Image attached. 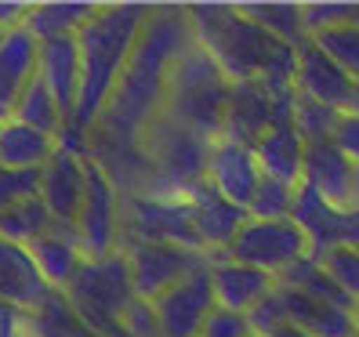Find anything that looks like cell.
<instances>
[{
  "instance_id": "1",
  "label": "cell",
  "mask_w": 359,
  "mask_h": 337,
  "mask_svg": "<svg viewBox=\"0 0 359 337\" xmlns=\"http://www.w3.org/2000/svg\"><path fill=\"white\" fill-rule=\"evenodd\" d=\"M189 44H196L193 22L182 4H153V15L145 22L138 44L123 66V76L105 105L98 128L88 135L105 145L135 149L142 145L145 128L163 113L167 105V83H171L175 62L185 55Z\"/></svg>"
},
{
  "instance_id": "2",
  "label": "cell",
  "mask_w": 359,
  "mask_h": 337,
  "mask_svg": "<svg viewBox=\"0 0 359 337\" xmlns=\"http://www.w3.org/2000/svg\"><path fill=\"white\" fill-rule=\"evenodd\" d=\"M153 15V4H102L98 15L76 33L80 40V105L62 135V149L88 156V135L109 105L123 66Z\"/></svg>"
},
{
  "instance_id": "3",
  "label": "cell",
  "mask_w": 359,
  "mask_h": 337,
  "mask_svg": "<svg viewBox=\"0 0 359 337\" xmlns=\"http://www.w3.org/2000/svg\"><path fill=\"white\" fill-rule=\"evenodd\" d=\"M193 22L196 44L222 66L232 83L262 80L269 58L280 51L283 40L262 29L240 4H185Z\"/></svg>"
},
{
  "instance_id": "4",
  "label": "cell",
  "mask_w": 359,
  "mask_h": 337,
  "mask_svg": "<svg viewBox=\"0 0 359 337\" xmlns=\"http://www.w3.org/2000/svg\"><path fill=\"white\" fill-rule=\"evenodd\" d=\"M229 102H232V80L200 44H189L171 69L163 113L185 123L189 131L203 135L207 142H218L225 135Z\"/></svg>"
},
{
  "instance_id": "5",
  "label": "cell",
  "mask_w": 359,
  "mask_h": 337,
  "mask_svg": "<svg viewBox=\"0 0 359 337\" xmlns=\"http://www.w3.org/2000/svg\"><path fill=\"white\" fill-rule=\"evenodd\" d=\"M66 298L76 305V312L88 319L95 333L120 326L128 305L138 298L128 258L120 250L109 258H83V265L76 268V276L66 287Z\"/></svg>"
},
{
  "instance_id": "6",
  "label": "cell",
  "mask_w": 359,
  "mask_h": 337,
  "mask_svg": "<svg viewBox=\"0 0 359 337\" xmlns=\"http://www.w3.org/2000/svg\"><path fill=\"white\" fill-rule=\"evenodd\" d=\"M210 145L215 142L189 131L185 123L171 120L167 113H160L142 135V153L153 163V178L163 185H175V188H185V185L207 178Z\"/></svg>"
},
{
  "instance_id": "7",
  "label": "cell",
  "mask_w": 359,
  "mask_h": 337,
  "mask_svg": "<svg viewBox=\"0 0 359 337\" xmlns=\"http://www.w3.org/2000/svg\"><path fill=\"white\" fill-rule=\"evenodd\" d=\"M222 254L240 261V265L262 268V272L280 280L287 268H294L302 258L312 254V247H309V236L302 233V225L294 218H283V221L247 218V225L240 228L236 240H232Z\"/></svg>"
},
{
  "instance_id": "8",
  "label": "cell",
  "mask_w": 359,
  "mask_h": 337,
  "mask_svg": "<svg viewBox=\"0 0 359 337\" xmlns=\"http://www.w3.org/2000/svg\"><path fill=\"white\" fill-rule=\"evenodd\" d=\"M123 228V196L116 181L105 174V167L88 156V193L76 214V236L83 258H109L120 250Z\"/></svg>"
},
{
  "instance_id": "9",
  "label": "cell",
  "mask_w": 359,
  "mask_h": 337,
  "mask_svg": "<svg viewBox=\"0 0 359 337\" xmlns=\"http://www.w3.org/2000/svg\"><path fill=\"white\" fill-rule=\"evenodd\" d=\"M120 254L131 265L135 294L145 301H156L160 294L178 287L182 280H189L193 272H200L210 261L207 254H193V250H185V247L145 243V240H120Z\"/></svg>"
},
{
  "instance_id": "10",
  "label": "cell",
  "mask_w": 359,
  "mask_h": 337,
  "mask_svg": "<svg viewBox=\"0 0 359 337\" xmlns=\"http://www.w3.org/2000/svg\"><path fill=\"white\" fill-rule=\"evenodd\" d=\"M294 102H298V91L276 95V91H269L262 80L232 83V102H229V116H225V135L222 138H236L243 145H258L265 131H272L276 123L294 120Z\"/></svg>"
},
{
  "instance_id": "11",
  "label": "cell",
  "mask_w": 359,
  "mask_h": 337,
  "mask_svg": "<svg viewBox=\"0 0 359 337\" xmlns=\"http://www.w3.org/2000/svg\"><path fill=\"white\" fill-rule=\"evenodd\" d=\"M215 308L218 301H215V287H210V261L156 298L163 337H200Z\"/></svg>"
},
{
  "instance_id": "12",
  "label": "cell",
  "mask_w": 359,
  "mask_h": 337,
  "mask_svg": "<svg viewBox=\"0 0 359 337\" xmlns=\"http://www.w3.org/2000/svg\"><path fill=\"white\" fill-rule=\"evenodd\" d=\"M262 163L255 156V145H243L236 138H218L210 145V160H207V181L218 193L236 203V207H250L258 185H262Z\"/></svg>"
},
{
  "instance_id": "13",
  "label": "cell",
  "mask_w": 359,
  "mask_h": 337,
  "mask_svg": "<svg viewBox=\"0 0 359 337\" xmlns=\"http://www.w3.org/2000/svg\"><path fill=\"white\" fill-rule=\"evenodd\" d=\"M355 88L359 83L337 66L316 40H309L305 48H298V80H294V91H298L302 98L323 102L337 113H348L352 98H355Z\"/></svg>"
},
{
  "instance_id": "14",
  "label": "cell",
  "mask_w": 359,
  "mask_h": 337,
  "mask_svg": "<svg viewBox=\"0 0 359 337\" xmlns=\"http://www.w3.org/2000/svg\"><path fill=\"white\" fill-rule=\"evenodd\" d=\"M185 203H189V210H193L196 233H200V240L207 243L210 254H222V250L236 240L240 228L247 225V218H250L243 207L229 203L207 178L185 185Z\"/></svg>"
},
{
  "instance_id": "15",
  "label": "cell",
  "mask_w": 359,
  "mask_h": 337,
  "mask_svg": "<svg viewBox=\"0 0 359 337\" xmlns=\"http://www.w3.org/2000/svg\"><path fill=\"white\" fill-rule=\"evenodd\" d=\"M210 287H215L218 308L250 315L276 290V276H269L262 268H250V265H240L225 254H210Z\"/></svg>"
},
{
  "instance_id": "16",
  "label": "cell",
  "mask_w": 359,
  "mask_h": 337,
  "mask_svg": "<svg viewBox=\"0 0 359 337\" xmlns=\"http://www.w3.org/2000/svg\"><path fill=\"white\" fill-rule=\"evenodd\" d=\"M83 193H88V156L58 149L40 171V200L48 203L55 221H76Z\"/></svg>"
},
{
  "instance_id": "17",
  "label": "cell",
  "mask_w": 359,
  "mask_h": 337,
  "mask_svg": "<svg viewBox=\"0 0 359 337\" xmlns=\"http://www.w3.org/2000/svg\"><path fill=\"white\" fill-rule=\"evenodd\" d=\"M51 294L55 290L48 287L44 276H40L29 247L0 236V305H15L22 312H33V308L44 305Z\"/></svg>"
},
{
  "instance_id": "18",
  "label": "cell",
  "mask_w": 359,
  "mask_h": 337,
  "mask_svg": "<svg viewBox=\"0 0 359 337\" xmlns=\"http://www.w3.org/2000/svg\"><path fill=\"white\" fill-rule=\"evenodd\" d=\"M345 214L348 207H334L330 200H323L316 188H309L305 181L298 185V196H294V221L302 225V233L309 236L312 258L323 261L330 250L345 247Z\"/></svg>"
},
{
  "instance_id": "19",
  "label": "cell",
  "mask_w": 359,
  "mask_h": 337,
  "mask_svg": "<svg viewBox=\"0 0 359 337\" xmlns=\"http://www.w3.org/2000/svg\"><path fill=\"white\" fill-rule=\"evenodd\" d=\"M302 181L316 188L323 200L334 207H352V181H355V163L341 153V145L330 142H312L305 145V171Z\"/></svg>"
},
{
  "instance_id": "20",
  "label": "cell",
  "mask_w": 359,
  "mask_h": 337,
  "mask_svg": "<svg viewBox=\"0 0 359 337\" xmlns=\"http://www.w3.org/2000/svg\"><path fill=\"white\" fill-rule=\"evenodd\" d=\"M36 76L51 88V95L58 98L62 113L76 116V105H80V40L76 36H51V40H40V66Z\"/></svg>"
},
{
  "instance_id": "21",
  "label": "cell",
  "mask_w": 359,
  "mask_h": 337,
  "mask_svg": "<svg viewBox=\"0 0 359 337\" xmlns=\"http://www.w3.org/2000/svg\"><path fill=\"white\" fill-rule=\"evenodd\" d=\"M280 298H283L290 326H298L312 337H359V312H352V308L309 298V294L287 290V287H280Z\"/></svg>"
},
{
  "instance_id": "22",
  "label": "cell",
  "mask_w": 359,
  "mask_h": 337,
  "mask_svg": "<svg viewBox=\"0 0 359 337\" xmlns=\"http://www.w3.org/2000/svg\"><path fill=\"white\" fill-rule=\"evenodd\" d=\"M36 66H40V40L26 26L0 29V105L8 109V116L18 95L36 80Z\"/></svg>"
},
{
  "instance_id": "23",
  "label": "cell",
  "mask_w": 359,
  "mask_h": 337,
  "mask_svg": "<svg viewBox=\"0 0 359 337\" xmlns=\"http://www.w3.org/2000/svg\"><path fill=\"white\" fill-rule=\"evenodd\" d=\"M29 254L40 268V276L48 280L51 290H66L69 280L76 276V268L83 265V250L76 236V221H55L51 233L29 243Z\"/></svg>"
},
{
  "instance_id": "24",
  "label": "cell",
  "mask_w": 359,
  "mask_h": 337,
  "mask_svg": "<svg viewBox=\"0 0 359 337\" xmlns=\"http://www.w3.org/2000/svg\"><path fill=\"white\" fill-rule=\"evenodd\" d=\"M255 156L262 163L265 178H276L287 185H302V171H305V138L298 135L294 120L276 123L272 131L262 135V142L255 145Z\"/></svg>"
},
{
  "instance_id": "25",
  "label": "cell",
  "mask_w": 359,
  "mask_h": 337,
  "mask_svg": "<svg viewBox=\"0 0 359 337\" xmlns=\"http://www.w3.org/2000/svg\"><path fill=\"white\" fill-rule=\"evenodd\" d=\"M58 149V138L26 128L11 116L0 120V167H8V171H44Z\"/></svg>"
},
{
  "instance_id": "26",
  "label": "cell",
  "mask_w": 359,
  "mask_h": 337,
  "mask_svg": "<svg viewBox=\"0 0 359 337\" xmlns=\"http://www.w3.org/2000/svg\"><path fill=\"white\" fill-rule=\"evenodd\" d=\"M26 337H98V333L66 298V290H55L40 308L26 312Z\"/></svg>"
},
{
  "instance_id": "27",
  "label": "cell",
  "mask_w": 359,
  "mask_h": 337,
  "mask_svg": "<svg viewBox=\"0 0 359 337\" xmlns=\"http://www.w3.org/2000/svg\"><path fill=\"white\" fill-rule=\"evenodd\" d=\"M11 120H18V123H26V128H36V131L58 138V145H62V135H66V128H69V116L62 113L58 98L51 95V88H48L40 76L29 83L22 95H18V102L11 105Z\"/></svg>"
},
{
  "instance_id": "28",
  "label": "cell",
  "mask_w": 359,
  "mask_h": 337,
  "mask_svg": "<svg viewBox=\"0 0 359 337\" xmlns=\"http://www.w3.org/2000/svg\"><path fill=\"white\" fill-rule=\"evenodd\" d=\"M102 4H83V0H73V4H29L26 15V29L36 40H51V36H76L83 26L98 15Z\"/></svg>"
},
{
  "instance_id": "29",
  "label": "cell",
  "mask_w": 359,
  "mask_h": 337,
  "mask_svg": "<svg viewBox=\"0 0 359 337\" xmlns=\"http://www.w3.org/2000/svg\"><path fill=\"white\" fill-rule=\"evenodd\" d=\"M240 8L262 29H269L272 36L290 48H305L312 40V33L305 26V4H240Z\"/></svg>"
},
{
  "instance_id": "30",
  "label": "cell",
  "mask_w": 359,
  "mask_h": 337,
  "mask_svg": "<svg viewBox=\"0 0 359 337\" xmlns=\"http://www.w3.org/2000/svg\"><path fill=\"white\" fill-rule=\"evenodd\" d=\"M51 228H55V214L40 196H29V200L15 203L0 214V236L11 240V243H22V247H29L33 240L51 233Z\"/></svg>"
},
{
  "instance_id": "31",
  "label": "cell",
  "mask_w": 359,
  "mask_h": 337,
  "mask_svg": "<svg viewBox=\"0 0 359 337\" xmlns=\"http://www.w3.org/2000/svg\"><path fill=\"white\" fill-rule=\"evenodd\" d=\"M345 113L330 109V105L323 102H312V98H302L294 102V128H298V135L305 138V145L312 142H330L337 135V123H341Z\"/></svg>"
},
{
  "instance_id": "32",
  "label": "cell",
  "mask_w": 359,
  "mask_h": 337,
  "mask_svg": "<svg viewBox=\"0 0 359 337\" xmlns=\"http://www.w3.org/2000/svg\"><path fill=\"white\" fill-rule=\"evenodd\" d=\"M294 196H298V185H287L276 178H262L255 200H250L247 214L258 221H283L294 214Z\"/></svg>"
},
{
  "instance_id": "33",
  "label": "cell",
  "mask_w": 359,
  "mask_h": 337,
  "mask_svg": "<svg viewBox=\"0 0 359 337\" xmlns=\"http://www.w3.org/2000/svg\"><path fill=\"white\" fill-rule=\"evenodd\" d=\"M316 44H320L337 66H341L355 83H359V26L345 22V26H334V29H323L312 36Z\"/></svg>"
},
{
  "instance_id": "34",
  "label": "cell",
  "mask_w": 359,
  "mask_h": 337,
  "mask_svg": "<svg viewBox=\"0 0 359 337\" xmlns=\"http://www.w3.org/2000/svg\"><path fill=\"white\" fill-rule=\"evenodd\" d=\"M323 268H327V276L359 305V250H352V247L330 250V254L323 258Z\"/></svg>"
},
{
  "instance_id": "35",
  "label": "cell",
  "mask_w": 359,
  "mask_h": 337,
  "mask_svg": "<svg viewBox=\"0 0 359 337\" xmlns=\"http://www.w3.org/2000/svg\"><path fill=\"white\" fill-rule=\"evenodd\" d=\"M29 196H40V171H8V167H0V214Z\"/></svg>"
},
{
  "instance_id": "36",
  "label": "cell",
  "mask_w": 359,
  "mask_h": 337,
  "mask_svg": "<svg viewBox=\"0 0 359 337\" xmlns=\"http://www.w3.org/2000/svg\"><path fill=\"white\" fill-rule=\"evenodd\" d=\"M120 326L128 330L131 337H163L160 315H156V301H145V298H135V301L128 305Z\"/></svg>"
},
{
  "instance_id": "37",
  "label": "cell",
  "mask_w": 359,
  "mask_h": 337,
  "mask_svg": "<svg viewBox=\"0 0 359 337\" xmlns=\"http://www.w3.org/2000/svg\"><path fill=\"white\" fill-rule=\"evenodd\" d=\"M250 326H255V333L258 337H272L276 330H283V326H290L287 323V308H283V298H280V287L269 294V298L250 312Z\"/></svg>"
},
{
  "instance_id": "38",
  "label": "cell",
  "mask_w": 359,
  "mask_h": 337,
  "mask_svg": "<svg viewBox=\"0 0 359 337\" xmlns=\"http://www.w3.org/2000/svg\"><path fill=\"white\" fill-rule=\"evenodd\" d=\"M200 337H255V326H250V315H243V312L215 308Z\"/></svg>"
},
{
  "instance_id": "39",
  "label": "cell",
  "mask_w": 359,
  "mask_h": 337,
  "mask_svg": "<svg viewBox=\"0 0 359 337\" xmlns=\"http://www.w3.org/2000/svg\"><path fill=\"white\" fill-rule=\"evenodd\" d=\"M334 142L341 145V153H345V156H348V160L359 167V116H355V113H345V116H341Z\"/></svg>"
},
{
  "instance_id": "40",
  "label": "cell",
  "mask_w": 359,
  "mask_h": 337,
  "mask_svg": "<svg viewBox=\"0 0 359 337\" xmlns=\"http://www.w3.org/2000/svg\"><path fill=\"white\" fill-rule=\"evenodd\" d=\"M0 337H26V312L15 305H0Z\"/></svg>"
},
{
  "instance_id": "41",
  "label": "cell",
  "mask_w": 359,
  "mask_h": 337,
  "mask_svg": "<svg viewBox=\"0 0 359 337\" xmlns=\"http://www.w3.org/2000/svg\"><path fill=\"white\" fill-rule=\"evenodd\" d=\"M272 337H312V333H305V330H298V326H283V330H276Z\"/></svg>"
},
{
  "instance_id": "42",
  "label": "cell",
  "mask_w": 359,
  "mask_h": 337,
  "mask_svg": "<svg viewBox=\"0 0 359 337\" xmlns=\"http://www.w3.org/2000/svg\"><path fill=\"white\" fill-rule=\"evenodd\" d=\"M98 337H131L123 326H113V330H105V333H98Z\"/></svg>"
},
{
  "instance_id": "43",
  "label": "cell",
  "mask_w": 359,
  "mask_h": 337,
  "mask_svg": "<svg viewBox=\"0 0 359 337\" xmlns=\"http://www.w3.org/2000/svg\"><path fill=\"white\" fill-rule=\"evenodd\" d=\"M352 207H359V167H355V181H352Z\"/></svg>"
},
{
  "instance_id": "44",
  "label": "cell",
  "mask_w": 359,
  "mask_h": 337,
  "mask_svg": "<svg viewBox=\"0 0 359 337\" xmlns=\"http://www.w3.org/2000/svg\"><path fill=\"white\" fill-rule=\"evenodd\" d=\"M0 120H8V109H4V105H0Z\"/></svg>"
},
{
  "instance_id": "45",
  "label": "cell",
  "mask_w": 359,
  "mask_h": 337,
  "mask_svg": "<svg viewBox=\"0 0 359 337\" xmlns=\"http://www.w3.org/2000/svg\"><path fill=\"white\" fill-rule=\"evenodd\" d=\"M355 95H359V88H355Z\"/></svg>"
},
{
  "instance_id": "46",
  "label": "cell",
  "mask_w": 359,
  "mask_h": 337,
  "mask_svg": "<svg viewBox=\"0 0 359 337\" xmlns=\"http://www.w3.org/2000/svg\"><path fill=\"white\" fill-rule=\"evenodd\" d=\"M255 337H258V333H255Z\"/></svg>"
}]
</instances>
